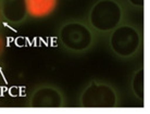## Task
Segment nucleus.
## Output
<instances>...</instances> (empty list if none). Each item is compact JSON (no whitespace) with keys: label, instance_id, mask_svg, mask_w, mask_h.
Masks as SVG:
<instances>
[{"label":"nucleus","instance_id":"1","mask_svg":"<svg viewBox=\"0 0 150 114\" xmlns=\"http://www.w3.org/2000/svg\"><path fill=\"white\" fill-rule=\"evenodd\" d=\"M123 9L116 0H98L89 12V22L99 32H111L120 25Z\"/></svg>","mask_w":150,"mask_h":114},{"label":"nucleus","instance_id":"2","mask_svg":"<svg viewBox=\"0 0 150 114\" xmlns=\"http://www.w3.org/2000/svg\"><path fill=\"white\" fill-rule=\"evenodd\" d=\"M142 44L139 32L134 26L122 25L114 28L110 37V46L115 54L122 58L134 56Z\"/></svg>","mask_w":150,"mask_h":114},{"label":"nucleus","instance_id":"3","mask_svg":"<svg viewBox=\"0 0 150 114\" xmlns=\"http://www.w3.org/2000/svg\"><path fill=\"white\" fill-rule=\"evenodd\" d=\"M60 40L67 49L82 52L93 45V33L86 25L79 22H69L61 27Z\"/></svg>","mask_w":150,"mask_h":114},{"label":"nucleus","instance_id":"4","mask_svg":"<svg viewBox=\"0 0 150 114\" xmlns=\"http://www.w3.org/2000/svg\"><path fill=\"white\" fill-rule=\"evenodd\" d=\"M116 101L115 90L107 84L91 83L81 96V104L84 108H113Z\"/></svg>","mask_w":150,"mask_h":114},{"label":"nucleus","instance_id":"5","mask_svg":"<svg viewBox=\"0 0 150 114\" xmlns=\"http://www.w3.org/2000/svg\"><path fill=\"white\" fill-rule=\"evenodd\" d=\"M30 104L34 108H60L63 104V98L57 88L45 86L34 91Z\"/></svg>","mask_w":150,"mask_h":114},{"label":"nucleus","instance_id":"6","mask_svg":"<svg viewBox=\"0 0 150 114\" xmlns=\"http://www.w3.org/2000/svg\"><path fill=\"white\" fill-rule=\"evenodd\" d=\"M1 13L8 22L16 24L25 20L27 15L25 0H2Z\"/></svg>","mask_w":150,"mask_h":114},{"label":"nucleus","instance_id":"7","mask_svg":"<svg viewBox=\"0 0 150 114\" xmlns=\"http://www.w3.org/2000/svg\"><path fill=\"white\" fill-rule=\"evenodd\" d=\"M27 14L33 18H45L57 8L58 0H25Z\"/></svg>","mask_w":150,"mask_h":114},{"label":"nucleus","instance_id":"8","mask_svg":"<svg viewBox=\"0 0 150 114\" xmlns=\"http://www.w3.org/2000/svg\"><path fill=\"white\" fill-rule=\"evenodd\" d=\"M132 89L137 98L144 100L145 96V72L144 70H138L132 80Z\"/></svg>","mask_w":150,"mask_h":114},{"label":"nucleus","instance_id":"9","mask_svg":"<svg viewBox=\"0 0 150 114\" xmlns=\"http://www.w3.org/2000/svg\"><path fill=\"white\" fill-rule=\"evenodd\" d=\"M144 1L145 0H128V2L131 4H133L134 7H139V8L144 7Z\"/></svg>","mask_w":150,"mask_h":114},{"label":"nucleus","instance_id":"10","mask_svg":"<svg viewBox=\"0 0 150 114\" xmlns=\"http://www.w3.org/2000/svg\"><path fill=\"white\" fill-rule=\"evenodd\" d=\"M4 39H2V37L0 36V57H1V54L4 52Z\"/></svg>","mask_w":150,"mask_h":114},{"label":"nucleus","instance_id":"11","mask_svg":"<svg viewBox=\"0 0 150 114\" xmlns=\"http://www.w3.org/2000/svg\"><path fill=\"white\" fill-rule=\"evenodd\" d=\"M2 18V13H1V7H0V20Z\"/></svg>","mask_w":150,"mask_h":114}]
</instances>
